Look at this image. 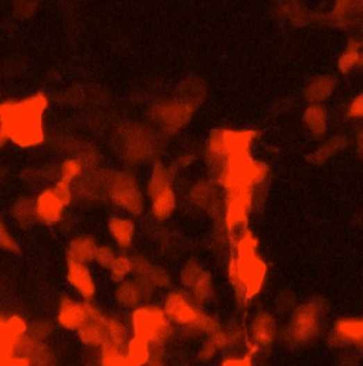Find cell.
Wrapping results in <instances>:
<instances>
[{
  "label": "cell",
  "mask_w": 363,
  "mask_h": 366,
  "mask_svg": "<svg viewBox=\"0 0 363 366\" xmlns=\"http://www.w3.org/2000/svg\"><path fill=\"white\" fill-rule=\"evenodd\" d=\"M47 108V97L35 94L22 101H6L0 104V128L9 141L22 148L43 144V115Z\"/></svg>",
  "instance_id": "1"
},
{
  "label": "cell",
  "mask_w": 363,
  "mask_h": 366,
  "mask_svg": "<svg viewBox=\"0 0 363 366\" xmlns=\"http://www.w3.org/2000/svg\"><path fill=\"white\" fill-rule=\"evenodd\" d=\"M236 256L228 264V280L240 303H248L257 297L267 278V264L257 254V240L246 231L236 242Z\"/></svg>",
  "instance_id": "2"
},
{
  "label": "cell",
  "mask_w": 363,
  "mask_h": 366,
  "mask_svg": "<svg viewBox=\"0 0 363 366\" xmlns=\"http://www.w3.org/2000/svg\"><path fill=\"white\" fill-rule=\"evenodd\" d=\"M323 315L325 303L322 299H311L292 313L282 332V340L288 345H305L314 341L321 332Z\"/></svg>",
  "instance_id": "3"
},
{
  "label": "cell",
  "mask_w": 363,
  "mask_h": 366,
  "mask_svg": "<svg viewBox=\"0 0 363 366\" xmlns=\"http://www.w3.org/2000/svg\"><path fill=\"white\" fill-rule=\"evenodd\" d=\"M132 332L134 337L149 344H159L171 337L172 325L162 308L144 306L135 308L132 314Z\"/></svg>",
  "instance_id": "4"
},
{
  "label": "cell",
  "mask_w": 363,
  "mask_h": 366,
  "mask_svg": "<svg viewBox=\"0 0 363 366\" xmlns=\"http://www.w3.org/2000/svg\"><path fill=\"white\" fill-rule=\"evenodd\" d=\"M111 201L132 215H141L144 210V196L135 178L129 174H117L108 183Z\"/></svg>",
  "instance_id": "5"
},
{
  "label": "cell",
  "mask_w": 363,
  "mask_h": 366,
  "mask_svg": "<svg viewBox=\"0 0 363 366\" xmlns=\"http://www.w3.org/2000/svg\"><path fill=\"white\" fill-rule=\"evenodd\" d=\"M164 314L171 322L185 326H193L194 322L199 318L202 311L197 308L196 303L192 297H186L182 292H172L168 295L167 301H164Z\"/></svg>",
  "instance_id": "6"
},
{
  "label": "cell",
  "mask_w": 363,
  "mask_h": 366,
  "mask_svg": "<svg viewBox=\"0 0 363 366\" xmlns=\"http://www.w3.org/2000/svg\"><path fill=\"white\" fill-rule=\"evenodd\" d=\"M363 340V317L342 318L334 324L329 334V345L335 349H346L356 347Z\"/></svg>",
  "instance_id": "7"
},
{
  "label": "cell",
  "mask_w": 363,
  "mask_h": 366,
  "mask_svg": "<svg viewBox=\"0 0 363 366\" xmlns=\"http://www.w3.org/2000/svg\"><path fill=\"white\" fill-rule=\"evenodd\" d=\"M278 334V325L270 313H257L250 325V338L253 352L273 345Z\"/></svg>",
  "instance_id": "8"
},
{
  "label": "cell",
  "mask_w": 363,
  "mask_h": 366,
  "mask_svg": "<svg viewBox=\"0 0 363 366\" xmlns=\"http://www.w3.org/2000/svg\"><path fill=\"white\" fill-rule=\"evenodd\" d=\"M67 281L85 301L94 298L96 285L92 278V273L88 269V264L67 260Z\"/></svg>",
  "instance_id": "9"
},
{
  "label": "cell",
  "mask_w": 363,
  "mask_h": 366,
  "mask_svg": "<svg viewBox=\"0 0 363 366\" xmlns=\"http://www.w3.org/2000/svg\"><path fill=\"white\" fill-rule=\"evenodd\" d=\"M36 203V216L37 220L46 224H56L61 220L65 205L61 202V199L56 194L53 188L43 190L37 199Z\"/></svg>",
  "instance_id": "10"
},
{
  "label": "cell",
  "mask_w": 363,
  "mask_h": 366,
  "mask_svg": "<svg viewBox=\"0 0 363 366\" xmlns=\"http://www.w3.org/2000/svg\"><path fill=\"white\" fill-rule=\"evenodd\" d=\"M88 317V301L78 303L71 298H64L60 303L57 319L65 329H78Z\"/></svg>",
  "instance_id": "11"
},
{
  "label": "cell",
  "mask_w": 363,
  "mask_h": 366,
  "mask_svg": "<svg viewBox=\"0 0 363 366\" xmlns=\"http://www.w3.org/2000/svg\"><path fill=\"white\" fill-rule=\"evenodd\" d=\"M152 288L149 283L141 280H125L119 283L115 291L117 303L125 308H135Z\"/></svg>",
  "instance_id": "12"
},
{
  "label": "cell",
  "mask_w": 363,
  "mask_h": 366,
  "mask_svg": "<svg viewBox=\"0 0 363 366\" xmlns=\"http://www.w3.org/2000/svg\"><path fill=\"white\" fill-rule=\"evenodd\" d=\"M98 244L90 236H77L74 238L67 249V260L77 261L83 264H90L95 258Z\"/></svg>",
  "instance_id": "13"
},
{
  "label": "cell",
  "mask_w": 363,
  "mask_h": 366,
  "mask_svg": "<svg viewBox=\"0 0 363 366\" xmlns=\"http://www.w3.org/2000/svg\"><path fill=\"white\" fill-rule=\"evenodd\" d=\"M108 230L110 235L121 249H128L132 244L135 235V224L132 223V220L114 216L108 222Z\"/></svg>",
  "instance_id": "14"
},
{
  "label": "cell",
  "mask_w": 363,
  "mask_h": 366,
  "mask_svg": "<svg viewBox=\"0 0 363 366\" xmlns=\"http://www.w3.org/2000/svg\"><path fill=\"white\" fill-rule=\"evenodd\" d=\"M335 85H337V81L332 77H328V76L316 77L308 84L305 90V97L310 103L318 104L321 101H325V99L332 94Z\"/></svg>",
  "instance_id": "15"
},
{
  "label": "cell",
  "mask_w": 363,
  "mask_h": 366,
  "mask_svg": "<svg viewBox=\"0 0 363 366\" xmlns=\"http://www.w3.org/2000/svg\"><path fill=\"white\" fill-rule=\"evenodd\" d=\"M192 114V107L189 104H174L167 106L162 111H159L160 121L167 128L178 129L183 124L189 121V117Z\"/></svg>",
  "instance_id": "16"
},
{
  "label": "cell",
  "mask_w": 363,
  "mask_h": 366,
  "mask_svg": "<svg viewBox=\"0 0 363 366\" xmlns=\"http://www.w3.org/2000/svg\"><path fill=\"white\" fill-rule=\"evenodd\" d=\"M125 359L130 366H144L151 359L149 342L134 337L125 347Z\"/></svg>",
  "instance_id": "17"
},
{
  "label": "cell",
  "mask_w": 363,
  "mask_h": 366,
  "mask_svg": "<svg viewBox=\"0 0 363 366\" xmlns=\"http://www.w3.org/2000/svg\"><path fill=\"white\" fill-rule=\"evenodd\" d=\"M176 208V194L172 188L164 189L152 197V213L156 219H168Z\"/></svg>",
  "instance_id": "18"
},
{
  "label": "cell",
  "mask_w": 363,
  "mask_h": 366,
  "mask_svg": "<svg viewBox=\"0 0 363 366\" xmlns=\"http://www.w3.org/2000/svg\"><path fill=\"white\" fill-rule=\"evenodd\" d=\"M304 122L311 129V132L316 137H322L328 129V118L326 111L319 104H312L305 110Z\"/></svg>",
  "instance_id": "19"
},
{
  "label": "cell",
  "mask_w": 363,
  "mask_h": 366,
  "mask_svg": "<svg viewBox=\"0 0 363 366\" xmlns=\"http://www.w3.org/2000/svg\"><path fill=\"white\" fill-rule=\"evenodd\" d=\"M12 213H13L15 220L20 226H28L35 220H37L36 203L30 197H20L19 201L13 205Z\"/></svg>",
  "instance_id": "20"
},
{
  "label": "cell",
  "mask_w": 363,
  "mask_h": 366,
  "mask_svg": "<svg viewBox=\"0 0 363 366\" xmlns=\"http://www.w3.org/2000/svg\"><path fill=\"white\" fill-rule=\"evenodd\" d=\"M168 188H172V174L164 168V166L158 163L153 168L151 181H149V186H148L149 196L153 197L156 193L168 189Z\"/></svg>",
  "instance_id": "21"
},
{
  "label": "cell",
  "mask_w": 363,
  "mask_h": 366,
  "mask_svg": "<svg viewBox=\"0 0 363 366\" xmlns=\"http://www.w3.org/2000/svg\"><path fill=\"white\" fill-rule=\"evenodd\" d=\"M348 144V140L342 135H338L332 140H329L323 147H321L315 153L311 155V162L314 163H322L332 158L337 152H339L342 148H345Z\"/></svg>",
  "instance_id": "22"
},
{
  "label": "cell",
  "mask_w": 363,
  "mask_h": 366,
  "mask_svg": "<svg viewBox=\"0 0 363 366\" xmlns=\"http://www.w3.org/2000/svg\"><path fill=\"white\" fill-rule=\"evenodd\" d=\"M213 285H212V276L208 272H203L202 276L194 283L190 288L192 299L194 303H205L212 297Z\"/></svg>",
  "instance_id": "23"
},
{
  "label": "cell",
  "mask_w": 363,
  "mask_h": 366,
  "mask_svg": "<svg viewBox=\"0 0 363 366\" xmlns=\"http://www.w3.org/2000/svg\"><path fill=\"white\" fill-rule=\"evenodd\" d=\"M359 49H360V44L357 42L351 40V43L348 44L346 50L341 56V58L338 61V67H339V70L344 74L349 73L355 67V65L359 63V60H360V51H359Z\"/></svg>",
  "instance_id": "24"
},
{
  "label": "cell",
  "mask_w": 363,
  "mask_h": 366,
  "mask_svg": "<svg viewBox=\"0 0 363 366\" xmlns=\"http://www.w3.org/2000/svg\"><path fill=\"white\" fill-rule=\"evenodd\" d=\"M110 273H111L112 281H115V283L125 281L126 277L132 273V260L125 254L117 256L114 263L111 264Z\"/></svg>",
  "instance_id": "25"
},
{
  "label": "cell",
  "mask_w": 363,
  "mask_h": 366,
  "mask_svg": "<svg viewBox=\"0 0 363 366\" xmlns=\"http://www.w3.org/2000/svg\"><path fill=\"white\" fill-rule=\"evenodd\" d=\"M83 168L84 165L80 159H67L60 169V181L73 185V182L81 176Z\"/></svg>",
  "instance_id": "26"
},
{
  "label": "cell",
  "mask_w": 363,
  "mask_h": 366,
  "mask_svg": "<svg viewBox=\"0 0 363 366\" xmlns=\"http://www.w3.org/2000/svg\"><path fill=\"white\" fill-rule=\"evenodd\" d=\"M205 270L201 267L199 264L196 263H187L183 270H182V284L185 288H192L194 285V283L199 280V277L202 276Z\"/></svg>",
  "instance_id": "27"
},
{
  "label": "cell",
  "mask_w": 363,
  "mask_h": 366,
  "mask_svg": "<svg viewBox=\"0 0 363 366\" xmlns=\"http://www.w3.org/2000/svg\"><path fill=\"white\" fill-rule=\"evenodd\" d=\"M115 257H117V253L111 247H108V246H98L94 261L98 265H100V267L110 270L111 264L114 263Z\"/></svg>",
  "instance_id": "28"
},
{
  "label": "cell",
  "mask_w": 363,
  "mask_h": 366,
  "mask_svg": "<svg viewBox=\"0 0 363 366\" xmlns=\"http://www.w3.org/2000/svg\"><path fill=\"white\" fill-rule=\"evenodd\" d=\"M0 249H3L9 253H19L20 250L16 240L13 239L2 220H0Z\"/></svg>",
  "instance_id": "29"
},
{
  "label": "cell",
  "mask_w": 363,
  "mask_h": 366,
  "mask_svg": "<svg viewBox=\"0 0 363 366\" xmlns=\"http://www.w3.org/2000/svg\"><path fill=\"white\" fill-rule=\"evenodd\" d=\"M53 190L56 192V194L61 199V202L69 206L73 201V188L70 183L67 182H62V181H58L54 186H53Z\"/></svg>",
  "instance_id": "30"
},
{
  "label": "cell",
  "mask_w": 363,
  "mask_h": 366,
  "mask_svg": "<svg viewBox=\"0 0 363 366\" xmlns=\"http://www.w3.org/2000/svg\"><path fill=\"white\" fill-rule=\"evenodd\" d=\"M210 197H212V190H210L209 185H206V183L196 185V188L192 192V199L197 205H201V206L208 203L210 201Z\"/></svg>",
  "instance_id": "31"
},
{
  "label": "cell",
  "mask_w": 363,
  "mask_h": 366,
  "mask_svg": "<svg viewBox=\"0 0 363 366\" xmlns=\"http://www.w3.org/2000/svg\"><path fill=\"white\" fill-rule=\"evenodd\" d=\"M149 284L152 287H168L169 283H171V278L168 276V273L164 272L163 269H159V267H153L151 274H149V278H148Z\"/></svg>",
  "instance_id": "32"
},
{
  "label": "cell",
  "mask_w": 363,
  "mask_h": 366,
  "mask_svg": "<svg viewBox=\"0 0 363 366\" xmlns=\"http://www.w3.org/2000/svg\"><path fill=\"white\" fill-rule=\"evenodd\" d=\"M221 366H253V355L247 353L242 358H228L221 363Z\"/></svg>",
  "instance_id": "33"
},
{
  "label": "cell",
  "mask_w": 363,
  "mask_h": 366,
  "mask_svg": "<svg viewBox=\"0 0 363 366\" xmlns=\"http://www.w3.org/2000/svg\"><path fill=\"white\" fill-rule=\"evenodd\" d=\"M349 117L363 118V92L355 98V101L349 108Z\"/></svg>",
  "instance_id": "34"
},
{
  "label": "cell",
  "mask_w": 363,
  "mask_h": 366,
  "mask_svg": "<svg viewBox=\"0 0 363 366\" xmlns=\"http://www.w3.org/2000/svg\"><path fill=\"white\" fill-rule=\"evenodd\" d=\"M356 144H357V153L360 155V158H363V129L359 132Z\"/></svg>",
  "instance_id": "35"
},
{
  "label": "cell",
  "mask_w": 363,
  "mask_h": 366,
  "mask_svg": "<svg viewBox=\"0 0 363 366\" xmlns=\"http://www.w3.org/2000/svg\"><path fill=\"white\" fill-rule=\"evenodd\" d=\"M8 142H9L8 134H6V132L2 128H0V148H3Z\"/></svg>",
  "instance_id": "36"
},
{
  "label": "cell",
  "mask_w": 363,
  "mask_h": 366,
  "mask_svg": "<svg viewBox=\"0 0 363 366\" xmlns=\"http://www.w3.org/2000/svg\"><path fill=\"white\" fill-rule=\"evenodd\" d=\"M359 64L363 67V54H360V60H359Z\"/></svg>",
  "instance_id": "37"
},
{
  "label": "cell",
  "mask_w": 363,
  "mask_h": 366,
  "mask_svg": "<svg viewBox=\"0 0 363 366\" xmlns=\"http://www.w3.org/2000/svg\"><path fill=\"white\" fill-rule=\"evenodd\" d=\"M359 345H360V347H362V349H363V340H362V342H360Z\"/></svg>",
  "instance_id": "38"
}]
</instances>
